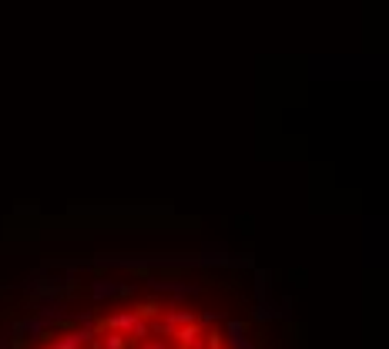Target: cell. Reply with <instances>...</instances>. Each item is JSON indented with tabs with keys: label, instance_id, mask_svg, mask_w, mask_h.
Instances as JSON below:
<instances>
[{
	"label": "cell",
	"instance_id": "1",
	"mask_svg": "<svg viewBox=\"0 0 389 349\" xmlns=\"http://www.w3.org/2000/svg\"><path fill=\"white\" fill-rule=\"evenodd\" d=\"M34 349H232L215 319L165 302L118 306L61 329Z\"/></svg>",
	"mask_w": 389,
	"mask_h": 349
}]
</instances>
